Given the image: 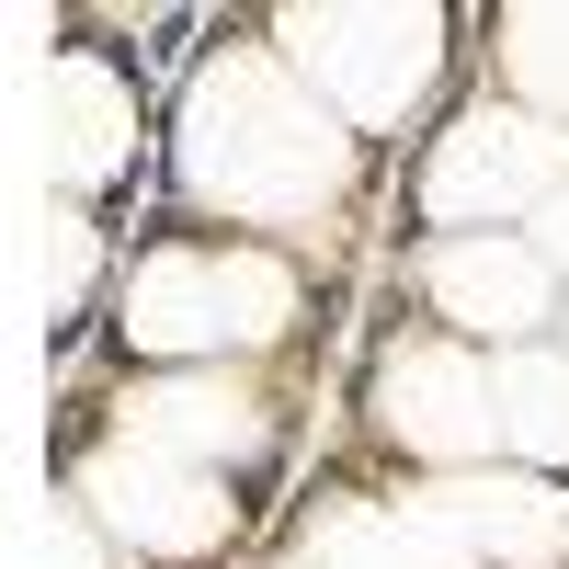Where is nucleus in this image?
Here are the masks:
<instances>
[{
	"instance_id": "f257e3e1",
	"label": "nucleus",
	"mask_w": 569,
	"mask_h": 569,
	"mask_svg": "<svg viewBox=\"0 0 569 569\" xmlns=\"http://www.w3.org/2000/svg\"><path fill=\"white\" fill-rule=\"evenodd\" d=\"M171 171L182 194L228 228H297L319 206H342L353 182V126L273 58V46H228L194 69L171 126Z\"/></svg>"
},
{
	"instance_id": "f03ea898",
	"label": "nucleus",
	"mask_w": 569,
	"mask_h": 569,
	"mask_svg": "<svg viewBox=\"0 0 569 569\" xmlns=\"http://www.w3.org/2000/svg\"><path fill=\"white\" fill-rule=\"evenodd\" d=\"M308 308V284L284 251L262 240H160L149 262L126 273V342L160 365H228L284 342Z\"/></svg>"
},
{
	"instance_id": "7ed1b4c3",
	"label": "nucleus",
	"mask_w": 569,
	"mask_h": 569,
	"mask_svg": "<svg viewBox=\"0 0 569 569\" xmlns=\"http://www.w3.org/2000/svg\"><path fill=\"white\" fill-rule=\"evenodd\" d=\"M284 69L342 126H410L445 69V12H284Z\"/></svg>"
},
{
	"instance_id": "20e7f679",
	"label": "nucleus",
	"mask_w": 569,
	"mask_h": 569,
	"mask_svg": "<svg viewBox=\"0 0 569 569\" xmlns=\"http://www.w3.org/2000/svg\"><path fill=\"white\" fill-rule=\"evenodd\" d=\"M547 194H569V137L547 114L479 103V114H456L433 137V160H421V217H433L445 240H490L501 217H525Z\"/></svg>"
},
{
	"instance_id": "39448f33",
	"label": "nucleus",
	"mask_w": 569,
	"mask_h": 569,
	"mask_svg": "<svg viewBox=\"0 0 569 569\" xmlns=\"http://www.w3.org/2000/svg\"><path fill=\"white\" fill-rule=\"evenodd\" d=\"M80 512H91L114 547H137V558H217L228 525H240V501H228L217 467H182V456L126 445V433L80 467Z\"/></svg>"
},
{
	"instance_id": "423d86ee",
	"label": "nucleus",
	"mask_w": 569,
	"mask_h": 569,
	"mask_svg": "<svg viewBox=\"0 0 569 569\" xmlns=\"http://www.w3.org/2000/svg\"><path fill=\"white\" fill-rule=\"evenodd\" d=\"M376 433L433 456V467H467L501 445L490 421V365H467L456 342H388L376 353Z\"/></svg>"
},
{
	"instance_id": "0eeeda50",
	"label": "nucleus",
	"mask_w": 569,
	"mask_h": 569,
	"mask_svg": "<svg viewBox=\"0 0 569 569\" xmlns=\"http://www.w3.org/2000/svg\"><path fill=\"white\" fill-rule=\"evenodd\" d=\"M421 297H433V319H456L467 342L525 353L547 330V308H558V262L536 240H512V228H490V240H433L421 251Z\"/></svg>"
},
{
	"instance_id": "6e6552de",
	"label": "nucleus",
	"mask_w": 569,
	"mask_h": 569,
	"mask_svg": "<svg viewBox=\"0 0 569 569\" xmlns=\"http://www.w3.org/2000/svg\"><path fill=\"white\" fill-rule=\"evenodd\" d=\"M421 525H433L467 569H569V479L479 467V479L421 501Z\"/></svg>"
},
{
	"instance_id": "1a4fd4ad",
	"label": "nucleus",
	"mask_w": 569,
	"mask_h": 569,
	"mask_svg": "<svg viewBox=\"0 0 569 569\" xmlns=\"http://www.w3.org/2000/svg\"><path fill=\"white\" fill-rule=\"evenodd\" d=\"M126 445H160V456L217 467V479H228V456H262V445H273V410H262L251 376L194 365V376H171V388L126 399Z\"/></svg>"
},
{
	"instance_id": "9d476101",
	"label": "nucleus",
	"mask_w": 569,
	"mask_h": 569,
	"mask_svg": "<svg viewBox=\"0 0 569 569\" xmlns=\"http://www.w3.org/2000/svg\"><path fill=\"white\" fill-rule=\"evenodd\" d=\"M137 160V91L103 69V58H58L46 69V171L58 182H114Z\"/></svg>"
},
{
	"instance_id": "9b49d317",
	"label": "nucleus",
	"mask_w": 569,
	"mask_h": 569,
	"mask_svg": "<svg viewBox=\"0 0 569 569\" xmlns=\"http://www.w3.org/2000/svg\"><path fill=\"white\" fill-rule=\"evenodd\" d=\"M490 421H501V456H536V467H569V353H501L490 376Z\"/></svg>"
},
{
	"instance_id": "f8f14e48",
	"label": "nucleus",
	"mask_w": 569,
	"mask_h": 569,
	"mask_svg": "<svg viewBox=\"0 0 569 569\" xmlns=\"http://www.w3.org/2000/svg\"><path fill=\"white\" fill-rule=\"evenodd\" d=\"M501 69L547 126H569V12H512L501 23Z\"/></svg>"
},
{
	"instance_id": "ddd939ff",
	"label": "nucleus",
	"mask_w": 569,
	"mask_h": 569,
	"mask_svg": "<svg viewBox=\"0 0 569 569\" xmlns=\"http://www.w3.org/2000/svg\"><path fill=\"white\" fill-rule=\"evenodd\" d=\"M547 262H569V194L547 206Z\"/></svg>"
}]
</instances>
